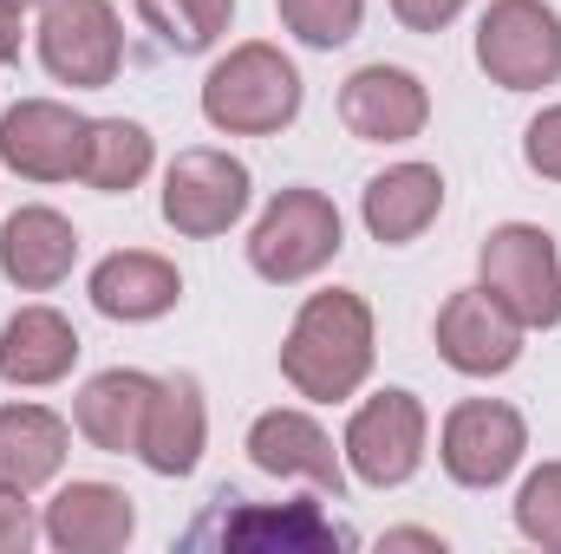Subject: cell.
<instances>
[{"label": "cell", "mask_w": 561, "mask_h": 554, "mask_svg": "<svg viewBox=\"0 0 561 554\" xmlns=\"http://www.w3.org/2000/svg\"><path fill=\"white\" fill-rule=\"evenodd\" d=\"M366 372H373V307L346 287L307 293L280 339V379L313 405H340L366 385Z\"/></svg>", "instance_id": "obj_1"}, {"label": "cell", "mask_w": 561, "mask_h": 554, "mask_svg": "<svg viewBox=\"0 0 561 554\" xmlns=\"http://www.w3.org/2000/svg\"><path fill=\"white\" fill-rule=\"evenodd\" d=\"M203 118L229 138H275L300 118V72L268 39L229 46L203 79Z\"/></svg>", "instance_id": "obj_2"}, {"label": "cell", "mask_w": 561, "mask_h": 554, "mask_svg": "<svg viewBox=\"0 0 561 554\" xmlns=\"http://www.w3.org/2000/svg\"><path fill=\"white\" fill-rule=\"evenodd\" d=\"M346 249V222L333 209V196L294 183L280 189L275 203L262 209V222L249 229V268L275 287H294V280H313L333 255Z\"/></svg>", "instance_id": "obj_3"}, {"label": "cell", "mask_w": 561, "mask_h": 554, "mask_svg": "<svg viewBox=\"0 0 561 554\" xmlns=\"http://www.w3.org/2000/svg\"><path fill=\"white\" fill-rule=\"evenodd\" d=\"M483 293L529 333V326H561V255L549 242V229L536 222H503L483 235L477 255Z\"/></svg>", "instance_id": "obj_4"}, {"label": "cell", "mask_w": 561, "mask_h": 554, "mask_svg": "<svg viewBox=\"0 0 561 554\" xmlns=\"http://www.w3.org/2000/svg\"><path fill=\"white\" fill-rule=\"evenodd\" d=\"M477 66L503 92H542L561 79V13L542 0H490L477 20Z\"/></svg>", "instance_id": "obj_5"}, {"label": "cell", "mask_w": 561, "mask_h": 554, "mask_svg": "<svg viewBox=\"0 0 561 554\" xmlns=\"http://www.w3.org/2000/svg\"><path fill=\"white\" fill-rule=\"evenodd\" d=\"M249 196H255V176L242 157L229 150H176V163L163 170V222L190 242H209V235H229L242 216H249Z\"/></svg>", "instance_id": "obj_6"}, {"label": "cell", "mask_w": 561, "mask_h": 554, "mask_svg": "<svg viewBox=\"0 0 561 554\" xmlns=\"http://www.w3.org/2000/svg\"><path fill=\"white\" fill-rule=\"evenodd\" d=\"M39 66L72 92H105L125 66V26L112 0H39Z\"/></svg>", "instance_id": "obj_7"}, {"label": "cell", "mask_w": 561, "mask_h": 554, "mask_svg": "<svg viewBox=\"0 0 561 554\" xmlns=\"http://www.w3.org/2000/svg\"><path fill=\"white\" fill-rule=\"evenodd\" d=\"M523 450H529V424L503 399H463V405H450L444 430H437V463L463 489L510 483L516 463H523Z\"/></svg>", "instance_id": "obj_8"}, {"label": "cell", "mask_w": 561, "mask_h": 554, "mask_svg": "<svg viewBox=\"0 0 561 554\" xmlns=\"http://www.w3.org/2000/svg\"><path fill=\"white\" fill-rule=\"evenodd\" d=\"M424 437H431V417H424L419 392H379L366 399L353 424H346V470L366 483V489H399L412 483L424 463Z\"/></svg>", "instance_id": "obj_9"}, {"label": "cell", "mask_w": 561, "mask_h": 554, "mask_svg": "<svg viewBox=\"0 0 561 554\" xmlns=\"http://www.w3.org/2000/svg\"><path fill=\"white\" fill-rule=\"evenodd\" d=\"M222 509L209 522L190 529V542L209 549H280V554H333V549H359V535L333 516H320V503H242L229 509V496H216Z\"/></svg>", "instance_id": "obj_10"}, {"label": "cell", "mask_w": 561, "mask_h": 554, "mask_svg": "<svg viewBox=\"0 0 561 554\" xmlns=\"http://www.w3.org/2000/svg\"><path fill=\"white\" fill-rule=\"evenodd\" d=\"M85 125L92 118H79L59 99H20L13 112H0V163L26 183H66L79 176Z\"/></svg>", "instance_id": "obj_11"}, {"label": "cell", "mask_w": 561, "mask_h": 554, "mask_svg": "<svg viewBox=\"0 0 561 554\" xmlns=\"http://www.w3.org/2000/svg\"><path fill=\"white\" fill-rule=\"evenodd\" d=\"M437 359L463 379H496L523 359V326L483 287H457L437 307Z\"/></svg>", "instance_id": "obj_12"}, {"label": "cell", "mask_w": 561, "mask_h": 554, "mask_svg": "<svg viewBox=\"0 0 561 554\" xmlns=\"http://www.w3.org/2000/svg\"><path fill=\"white\" fill-rule=\"evenodd\" d=\"M340 125L359 143H412L431 125V92L405 66H359L340 85Z\"/></svg>", "instance_id": "obj_13"}, {"label": "cell", "mask_w": 561, "mask_h": 554, "mask_svg": "<svg viewBox=\"0 0 561 554\" xmlns=\"http://www.w3.org/2000/svg\"><path fill=\"white\" fill-rule=\"evenodd\" d=\"M39 535L59 554H118L138 535V509L118 483H66L46 503Z\"/></svg>", "instance_id": "obj_14"}, {"label": "cell", "mask_w": 561, "mask_h": 554, "mask_svg": "<svg viewBox=\"0 0 561 554\" xmlns=\"http://www.w3.org/2000/svg\"><path fill=\"white\" fill-rule=\"evenodd\" d=\"M203 443H209V412H203V385L190 372H170L157 379L150 392V412H144V437L138 457L150 476H190L203 463Z\"/></svg>", "instance_id": "obj_15"}, {"label": "cell", "mask_w": 561, "mask_h": 554, "mask_svg": "<svg viewBox=\"0 0 561 554\" xmlns=\"http://www.w3.org/2000/svg\"><path fill=\"white\" fill-rule=\"evenodd\" d=\"M79 262V229L46 209V203H26L0 222V275L13 280L20 293H53L59 280L72 275Z\"/></svg>", "instance_id": "obj_16"}, {"label": "cell", "mask_w": 561, "mask_h": 554, "mask_svg": "<svg viewBox=\"0 0 561 554\" xmlns=\"http://www.w3.org/2000/svg\"><path fill=\"white\" fill-rule=\"evenodd\" d=\"M249 463L268 470V476H300L327 496L346 489V463L333 450V437L313 424L307 412H262L249 424Z\"/></svg>", "instance_id": "obj_17"}, {"label": "cell", "mask_w": 561, "mask_h": 554, "mask_svg": "<svg viewBox=\"0 0 561 554\" xmlns=\"http://www.w3.org/2000/svg\"><path fill=\"white\" fill-rule=\"evenodd\" d=\"M85 293H92V307H99L105 320L144 326V320H163V313L183 300V275H176V262H163V255H150V249H118V255H105V262L92 268Z\"/></svg>", "instance_id": "obj_18"}, {"label": "cell", "mask_w": 561, "mask_h": 554, "mask_svg": "<svg viewBox=\"0 0 561 554\" xmlns=\"http://www.w3.org/2000/svg\"><path fill=\"white\" fill-rule=\"evenodd\" d=\"M79 366V333L59 307H20L0 326V385H59Z\"/></svg>", "instance_id": "obj_19"}, {"label": "cell", "mask_w": 561, "mask_h": 554, "mask_svg": "<svg viewBox=\"0 0 561 554\" xmlns=\"http://www.w3.org/2000/svg\"><path fill=\"white\" fill-rule=\"evenodd\" d=\"M437 209H444V176H437L431 163H392V170H379V176L366 183V196H359L366 235L386 242V249L419 242L424 229L437 222Z\"/></svg>", "instance_id": "obj_20"}, {"label": "cell", "mask_w": 561, "mask_h": 554, "mask_svg": "<svg viewBox=\"0 0 561 554\" xmlns=\"http://www.w3.org/2000/svg\"><path fill=\"white\" fill-rule=\"evenodd\" d=\"M150 392H157V379H150V372H138V366H112V372L85 379V392H79V405H72L79 437H85L92 450H105V457L138 450L144 412H150Z\"/></svg>", "instance_id": "obj_21"}, {"label": "cell", "mask_w": 561, "mask_h": 554, "mask_svg": "<svg viewBox=\"0 0 561 554\" xmlns=\"http://www.w3.org/2000/svg\"><path fill=\"white\" fill-rule=\"evenodd\" d=\"M66 450H72V430L66 417L46 412V405H0V483L7 489H39L66 470Z\"/></svg>", "instance_id": "obj_22"}, {"label": "cell", "mask_w": 561, "mask_h": 554, "mask_svg": "<svg viewBox=\"0 0 561 554\" xmlns=\"http://www.w3.org/2000/svg\"><path fill=\"white\" fill-rule=\"evenodd\" d=\"M157 163V143L138 118H92L85 125V157H79V183H92L99 196H125L138 189Z\"/></svg>", "instance_id": "obj_23"}, {"label": "cell", "mask_w": 561, "mask_h": 554, "mask_svg": "<svg viewBox=\"0 0 561 554\" xmlns=\"http://www.w3.org/2000/svg\"><path fill=\"white\" fill-rule=\"evenodd\" d=\"M138 20L157 33V46H170L176 59L183 53H209L229 20H236V0H131Z\"/></svg>", "instance_id": "obj_24"}, {"label": "cell", "mask_w": 561, "mask_h": 554, "mask_svg": "<svg viewBox=\"0 0 561 554\" xmlns=\"http://www.w3.org/2000/svg\"><path fill=\"white\" fill-rule=\"evenodd\" d=\"M275 7H280V26L313 53L346 46L359 33V20H366V0H275Z\"/></svg>", "instance_id": "obj_25"}, {"label": "cell", "mask_w": 561, "mask_h": 554, "mask_svg": "<svg viewBox=\"0 0 561 554\" xmlns=\"http://www.w3.org/2000/svg\"><path fill=\"white\" fill-rule=\"evenodd\" d=\"M516 529H523L536 549L561 554V463H542V470L516 489Z\"/></svg>", "instance_id": "obj_26"}, {"label": "cell", "mask_w": 561, "mask_h": 554, "mask_svg": "<svg viewBox=\"0 0 561 554\" xmlns=\"http://www.w3.org/2000/svg\"><path fill=\"white\" fill-rule=\"evenodd\" d=\"M523 163H529L536 176L561 183V105H549V112L529 118V131H523Z\"/></svg>", "instance_id": "obj_27"}, {"label": "cell", "mask_w": 561, "mask_h": 554, "mask_svg": "<svg viewBox=\"0 0 561 554\" xmlns=\"http://www.w3.org/2000/svg\"><path fill=\"white\" fill-rule=\"evenodd\" d=\"M33 535H39V522L26 509V489H7L0 483V554H26Z\"/></svg>", "instance_id": "obj_28"}, {"label": "cell", "mask_w": 561, "mask_h": 554, "mask_svg": "<svg viewBox=\"0 0 561 554\" xmlns=\"http://www.w3.org/2000/svg\"><path fill=\"white\" fill-rule=\"evenodd\" d=\"M392 13H399L405 33H444L463 13V0H392Z\"/></svg>", "instance_id": "obj_29"}, {"label": "cell", "mask_w": 561, "mask_h": 554, "mask_svg": "<svg viewBox=\"0 0 561 554\" xmlns=\"http://www.w3.org/2000/svg\"><path fill=\"white\" fill-rule=\"evenodd\" d=\"M0 59H20V0H0Z\"/></svg>", "instance_id": "obj_30"}, {"label": "cell", "mask_w": 561, "mask_h": 554, "mask_svg": "<svg viewBox=\"0 0 561 554\" xmlns=\"http://www.w3.org/2000/svg\"><path fill=\"white\" fill-rule=\"evenodd\" d=\"M386 549H444V535H431V529H392Z\"/></svg>", "instance_id": "obj_31"}, {"label": "cell", "mask_w": 561, "mask_h": 554, "mask_svg": "<svg viewBox=\"0 0 561 554\" xmlns=\"http://www.w3.org/2000/svg\"><path fill=\"white\" fill-rule=\"evenodd\" d=\"M20 7H33V0H20Z\"/></svg>", "instance_id": "obj_32"}]
</instances>
